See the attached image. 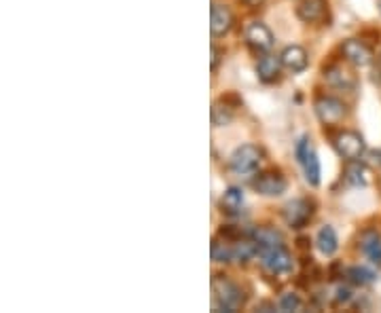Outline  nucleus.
I'll return each instance as SVG.
<instances>
[{"instance_id":"nucleus-1","label":"nucleus","mask_w":381,"mask_h":313,"mask_svg":"<svg viewBox=\"0 0 381 313\" xmlns=\"http://www.w3.org/2000/svg\"><path fill=\"white\" fill-rule=\"evenodd\" d=\"M212 294H214L216 311H238L246 303L244 290L236 282H231L227 275H220V273L212 277Z\"/></svg>"},{"instance_id":"nucleus-2","label":"nucleus","mask_w":381,"mask_h":313,"mask_svg":"<svg viewBox=\"0 0 381 313\" xmlns=\"http://www.w3.org/2000/svg\"><path fill=\"white\" fill-rule=\"evenodd\" d=\"M259 261L263 269L271 275H288L292 271V256L284 246L278 248H259Z\"/></svg>"},{"instance_id":"nucleus-3","label":"nucleus","mask_w":381,"mask_h":313,"mask_svg":"<svg viewBox=\"0 0 381 313\" xmlns=\"http://www.w3.org/2000/svg\"><path fill=\"white\" fill-rule=\"evenodd\" d=\"M261 148L254 146V144H244L240 148H236V152L231 154V159H229V168L231 172L240 174V176H248L252 172H257L259 163H261Z\"/></svg>"},{"instance_id":"nucleus-4","label":"nucleus","mask_w":381,"mask_h":313,"mask_svg":"<svg viewBox=\"0 0 381 313\" xmlns=\"http://www.w3.org/2000/svg\"><path fill=\"white\" fill-rule=\"evenodd\" d=\"M296 159L303 166L305 172V180H308L312 187L320 184V161H318V154L316 150L310 146V138L303 136L296 144Z\"/></svg>"},{"instance_id":"nucleus-5","label":"nucleus","mask_w":381,"mask_h":313,"mask_svg":"<svg viewBox=\"0 0 381 313\" xmlns=\"http://www.w3.org/2000/svg\"><path fill=\"white\" fill-rule=\"evenodd\" d=\"M333 144H335V150L343 156L345 161L360 159V156L364 154V150H366V144H364L362 136L358 131H352V129L339 131L333 138Z\"/></svg>"},{"instance_id":"nucleus-6","label":"nucleus","mask_w":381,"mask_h":313,"mask_svg":"<svg viewBox=\"0 0 381 313\" xmlns=\"http://www.w3.org/2000/svg\"><path fill=\"white\" fill-rule=\"evenodd\" d=\"M314 201L310 199H292L284 205L282 216L288 226L292 228H303L312 218H314Z\"/></svg>"},{"instance_id":"nucleus-7","label":"nucleus","mask_w":381,"mask_h":313,"mask_svg":"<svg viewBox=\"0 0 381 313\" xmlns=\"http://www.w3.org/2000/svg\"><path fill=\"white\" fill-rule=\"evenodd\" d=\"M314 108H316L318 119H320L324 125H339V123L345 119V115H347V106H345L341 100L333 98V96H322V98H318L316 104H314Z\"/></svg>"},{"instance_id":"nucleus-8","label":"nucleus","mask_w":381,"mask_h":313,"mask_svg":"<svg viewBox=\"0 0 381 313\" xmlns=\"http://www.w3.org/2000/svg\"><path fill=\"white\" fill-rule=\"evenodd\" d=\"M286 187H288V182L280 170H265V172L257 174V178L252 180V189L265 197H278L286 191Z\"/></svg>"},{"instance_id":"nucleus-9","label":"nucleus","mask_w":381,"mask_h":313,"mask_svg":"<svg viewBox=\"0 0 381 313\" xmlns=\"http://www.w3.org/2000/svg\"><path fill=\"white\" fill-rule=\"evenodd\" d=\"M324 81L341 92H354L358 85V78L354 74L352 68L343 66V64H331L329 68H324Z\"/></svg>"},{"instance_id":"nucleus-10","label":"nucleus","mask_w":381,"mask_h":313,"mask_svg":"<svg viewBox=\"0 0 381 313\" xmlns=\"http://www.w3.org/2000/svg\"><path fill=\"white\" fill-rule=\"evenodd\" d=\"M341 55L347 64L352 66H358V68H364L373 61V51L371 47L364 43V41H358V38H350L341 45Z\"/></svg>"},{"instance_id":"nucleus-11","label":"nucleus","mask_w":381,"mask_h":313,"mask_svg":"<svg viewBox=\"0 0 381 313\" xmlns=\"http://www.w3.org/2000/svg\"><path fill=\"white\" fill-rule=\"evenodd\" d=\"M246 43H248L250 49L265 53V51H269L273 47V34L265 24L254 22V24H250L246 28Z\"/></svg>"},{"instance_id":"nucleus-12","label":"nucleus","mask_w":381,"mask_h":313,"mask_svg":"<svg viewBox=\"0 0 381 313\" xmlns=\"http://www.w3.org/2000/svg\"><path fill=\"white\" fill-rule=\"evenodd\" d=\"M233 28V13L229 7L214 3L210 9V32L212 36H224Z\"/></svg>"},{"instance_id":"nucleus-13","label":"nucleus","mask_w":381,"mask_h":313,"mask_svg":"<svg viewBox=\"0 0 381 313\" xmlns=\"http://www.w3.org/2000/svg\"><path fill=\"white\" fill-rule=\"evenodd\" d=\"M326 7H329L326 0H303V3L296 7V15L305 24H316V22L324 20Z\"/></svg>"},{"instance_id":"nucleus-14","label":"nucleus","mask_w":381,"mask_h":313,"mask_svg":"<svg viewBox=\"0 0 381 313\" xmlns=\"http://www.w3.org/2000/svg\"><path fill=\"white\" fill-rule=\"evenodd\" d=\"M280 59H282V66L288 68L290 72H303L305 68H308V64H310L308 51H305L303 47H299V45L286 47V49L282 51Z\"/></svg>"},{"instance_id":"nucleus-15","label":"nucleus","mask_w":381,"mask_h":313,"mask_svg":"<svg viewBox=\"0 0 381 313\" xmlns=\"http://www.w3.org/2000/svg\"><path fill=\"white\" fill-rule=\"evenodd\" d=\"M250 238L259 244V248H278V246H284V238L282 233L271 228V226H259V228H252Z\"/></svg>"},{"instance_id":"nucleus-16","label":"nucleus","mask_w":381,"mask_h":313,"mask_svg":"<svg viewBox=\"0 0 381 313\" xmlns=\"http://www.w3.org/2000/svg\"><path fill=\"white\" fill-rule=\"evenodd\" d=\"M280 68H282V59L275 55H263L257 64V72L263 83H273L280 76Z\"/></svg>"},{"instance_id":"nucleus-17","label":"nucleus","mask_w":381,"mask_h":313,"mask_svg":"<svg viewBox=\"0 0 381 313\" xmlns=\"http://www.w3.org/2000/svg\"><path fill=\"white\" fill-rule=\"evenodd\" d=\"M244 203V193L238 187H229L220 197V208L224 214H238Z\"/></svg>"},{"instance_id":"nucleus-18","label":"nucleus","mask_w":381,"mask_h":313,"mask_svg":"<svg viewBox=\"0 0 381 313\" xmlns=\"http://www.w3.org/2000/svg\"><path fill=\"white\" fill-rule=\"evenodd\" d=\"M343 180L352 187H366L368 182V170L356 159V161H350L345 172H343Z\"/></svg>"},{"instance_id":"nucleus-19","label":"nucleus","mask_w":381,"mask_h":313,"mask_svg":"<svg viewBox=\"0 0 381 313\" xmlns=\"http://www.w3.org/2000/svg\"><path fill=\"white\" fill-rule=\"evenodd\" d=\"M339 248V242H337V233L333 226H322L320 233H318V250L324 254V256H333Z\"/></svg>"},{"instance_id":"nucleus-20","label":"nucleus","mask_w":381,"mask_h":313,"mask_svg":"<svg viewBox=\"0 0 381 313\" xmlns=\"http://www.w3.org/2000/svg\"><path fill=\"white\" fill-rule=\"evenodd\" d=\"M233 110L229 104H224L220 98L212 104V110H210V117H212V125L214 127H224L233 121Z\"/></svg>"},{"instance_id":"nucleus-21","label":"nucleus","mask_w":381,"mask_h":313,"mask_svg":"<svg viewBox=\"0 0 381 313\" xmlns=\"http://www.w3.org/2000/svg\"><path fill=\"white\" fill-rule=\"evenodd\" d=\"M254 256H259V244L252 240H240V242H236V246H233V261H238V263H248L250 259H254Z\"/></svg>"},{"instance_id":"nucleus-22","label":"nucleus","mask_w":381,"mask_h":313,"mask_svg":"<svg viewBox=\"0 0 381 313\" xmlns=\"http://www.w3.org/2000/svg\"><path fill=\"white\" fill-rule=\"evenodd\" d=\"M212 261L214 263H231L233 246H229V242H220V238H216L212 242Z\"/></svg>"},{"instance_id":"nucleus-23","label":"nucleus","mask_w":381,"mask_h":313,"mask_svg":"<svg viewBox=\"0 0 381 313\" xmlns=\"http://www.w3.org/2000/svg\"><path fill=\"white\" fill-rule=\"evenodd\" d=\"M345 277L356 286H366V284H371L375 279V273L364 269V267H352V269L345 271Z\"/></svg>"},{"instance_id":"nucleus-24","label":"nucleus","mask_w":381,"mask_h":313,"mask_svg":"<svg viewBox=\"0 0 381 313\" xmlns=\"http://www.w3.org/2000/svg\"><path fill=\"white\" fill-rule=\"evenodd\" d=\"M244 235H246L244 228L242 226H236V224H222L218 228V238L224 240V242H229V244H236V242L244 240Z\"/></svg>"},{"instance_id":"nucleus-25","label":"nucleus","mask_w":381,"mask_h":313,"mask_svg":"<svg viewBox=\"0 0 381 313\" xmlns=\"http://www.w3.org/2000/svg\"><path fill=\"white\" fill-rule=\"evenodd\" d=\"M379 242H381V238H379V233H377V231H364V233H362V238H360V250H362L364 254H368Z\"/></svg>"},{"instance_id":"nucleus-26","label":"nucleus","mask_w":381,"mask_h":313,"mask_svg":"<svg viewBox=\"0 0 381 313\" xmlns=\"http://www.w3.org/2000/svg\"><path fill=\"white\" fill-rule=\"evenodd\" d=\"M280 309H282V311H299V309H301V298H299V294H294V292L282 294V298H280Z\"/></svg>"},{"instance_id":"nucleus-27","label":"nucleus","mask_w":381,"mask_h":313,"mask_svg":"<svg viewBox=\"0 0 381 313\" xmlns=\"http://www.w3.org/2000/svg\"><path fill=\"white\" fill-rule=\"evenodd\" d=\"M220 100H222L224 104H229L231 108H240V106H242V98H240L236 92H229V94L220 96Z\"/></svg>"},{"instance_id":"nucleus-28","label":"nucleus","mask_w":381,"mask_h":313,"mask_svg":"<svg viewBox=\"0 0 381 313\" xmlns=\"http://www.w3.org/2000/svg\"><path fill=\"white\" fill-rule=\"evenodd\" d=\"M222 49H218L216 45H212V70H216L218 68V64H220V59H222Z\"/></svg>"},{"instance_id":"nucleus-29","label":"nucleus","mask_w":381,"mask_h":313,"mask_svg":"<svg viewBox=\"0 0 381 313\" xmlns=\"http://www.w3.org/2000/svg\"><path fill=\"white\" fill-rule=\"evenodd\" d=\"M337 303H347L350 298H352V292L347 290V288H337Z\"/></svg>"},{"instance_id":"nucleus-30","label":"nucleus","mask_w":381,"mask_h":313,"mask_svg":"<svg viewBox=\"0 0 381 313\" xmlns=\"http://www.w3.org/2000/svg\"><path fill=\"white\" fill-rule=\"evenodd\" d=\"M310 244H312V242H310L308 238H299V240H296V248L303 250V252H305V250H310Z\"/></svg>"},{"instance_id":"nucleus-31","label":"nucleus","mask_w":381,"mask_h":313,"mask_svg":"<svg viewBox=\"0 0 381 313\" xmlns=\"http://www.w3.org/2000/svg\"><path fill=\"white\" fill-rule=\"evenodd\" d=\"M242 3L246 5V7H259L263 0H242Z\"/></svg>"}]
</instances>
